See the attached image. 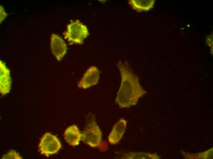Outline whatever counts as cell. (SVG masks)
Wrapping results in <instances>:
<instances>
[{
	"label": "cell",
	"mask_w": 213,
	"mask_h": 159,
	"mask_svg": "<svg viewBox=\"0 0 213 159\" xmlns=\"http://www.w3.org/2000/svg\"><path fill=\"white\" fill-rule=\"evenodd\" d=\"M117 67L121 80L115 102L120 108H129L136 105L139 99L147 92L140 85L138 77L127 63L120 61Z\"/></svg>",
	"instance_id": "obj_1"
},
{
	"label": "cell",
	"mask_w": 213,
	"mask_h": 159,
	"mask_svg": "<svg viewBox=\"0 0 213 159\" xmlns=\"http://www.w3.org/2000/svg\"><path fill=\"white\" fill-rule=\"evenodd\" d=\"M63 34L69 45L82 44L84 39L89 35L87 27L78 20L75 21L70 20V23L67 26L66 31Z\"/></svg>",
	"instance_id": "obj_2"
},
{
	"label": "cell",
	"mask_w": 213,
	"mask_h": 159,
	"mask_svg": "<svg viewBox=\"0 0 213 159\" xmlns=\"http://www.w3.org/2000/svg\"><path fill=\"white\" fill-rule=\"evenodd\" d=\"M102 139L101 131L94 118L89 119L81 134V140L85 143L93 147L98 146Z\"/></svg>",
	"instance_id": "obj_3"
},
{
	"label": "cell",
	"mask_w": 213,
	"mask_h": 159,
	"mask_svg": "<svg viewBox=\"0 0 213 159\" xmlns=\"http://www.w3.org/2000/svg\"><path fill=\"white\" fill-rule=\"evenodd\" d=\"M38 147L40 154L48 157L57 153L62 145L56 136L46 132L41 139Z\"/></svg>",
	"instance_id": "obj_4"
},
{
	"label": "cell",
	"mask_w": 213,
	"mask_h": 159,
	"mask_svg": "<svg viewBox=\"0 0 213 159\" xmlns=\"http://www.w3.org/2000/svg\"><path fill=\"white\" fill-rule=\"evenodd\" d=\"M100 78V72L96 66L89 67L85 72L77 86L79 88L86 89L96 85Z\"/></svg>",
	"instance_id": "obj_5"
},
{
	"label": "cell",
	"mask_w": 213,
	"mask_h": 159,
	"mask_svg": "<svg viewBox=\"0 0 213 159\" xmlns=\"http://www.w3.org/2000/svg\"><path fill=\"white\" fill-rule=\"evenodd\" d=\"M50 48L57 61H61L66 54L67 47L64 41L58 35L52 34L50 37Z\"/></svg>",
	"instance_id": "obj_6"
},
{
	"label": "cell",
	"mask_w": 213,
	"mask_h": 159,
	"mask_svg": "<svg viewBox=\"0 0 213 159\" xmlns=\"http://www.w3.org/2000/svg\"><path fill=\"white\" fill-rule=\"evenodd\" d=\"M0 92L2 95H5L10 91L11 80L9 69L1 61H0Z\"/></svg>",
	"instance_id": "obj_7"
},
{
	"label": "cell",
	"mask_w": 213,
	"mask_h": 159,
	"mask_svg": "<svg viewBox=\"0 0 213 159\" xmlns=\"http://www.w3.org/2000/svg\"><path fill=\"white\" fill-rule=\"evenodd\" d=\"M127 121L123 118L120 119L114 125L108 137L109 142L111 144L118 143L125 132Z\"/></svg>",
	"instance_id": "obj_8"
},
{
	"label": "cell",
	"mask_w": 213,
	"mask_h": 159,
	"mask_svg": "<svg viewBox=\"0 0 213 159\" xmlns=\"http://www.w3.org/2000/svg\"><path fill=\"white\" fill-rule=\"evenodd\" d=\"M64 138L70 145L75 146L78 145L81 139V134L78 128L75 125L69 127L65 131Z\"/></svg>",
	"instance_id": "obj_9"
},
{
	"label": "cell",
	"mask_w": 213,
	"mask_h": 159,
	"mask_svg": "<svg viewBox=\"0 0 213 159\" xmlns=\"http://www.w3.org/2000/svg\"><path fill=\"white\" fill-rule=\"evenodd\" d=\"M155 0H129V4L132 9L140 12L148 11L154 6Z\"/></svg>",
	"instance_id": "obj_10"
},
{
	"label": "cell",
	"mask_w": 213,
	"mask_h": 159,
	"mask_svg": "<svg viewBox=\"0 0 213 159\" xmlns=\"http://www.w3.org/2000/svg\"><path fill=\"white\" fill-rule=\"evenodd\" d=\"M159 157L157 154L144 153L130 152L123 157V159H158Z\"/></svg>",
	"instance_id": "obj_11"
},
{
	"label": "cell",
	"mask_w": 213,
	"mask_h": 159,
	"mask_svg": "<svg viewBox=\"0 0 213 159\" xmlns=\"http://www.w3.org/2000/svg\"><path fill=\"white\" fill-rule=\"evenodd\" d=\"M2 159H22V157L15 150H12L2 157Z\"/></svg>",
	"instance_id": "obj_12"
},
{
	"label": "cell",
	"mask_w": 213,
	"mask_h": 159,
	"mask_svg": "<svg viewBox=\"0 0 213 159\" xmlns=\"http://www.w3.org/2000/svg\"><path fill=\"white\" fill-rule=\"evenodd\" d=\"M206 43L211 48V53H212L213 50V33L212 32L206 38Z\"/></svg>",
	"instance_id": "obj_13"
},
{
	"label": "cell",
	"mask_w": 213,
	"mask_h": 159,
	"mask_svg": "<svg viewBox=\"0 0 213 159\" xmlns=\"http://www.w3.org/2000/svg\"><path fill=\"white\" fill-rule=\"evenodd\" d=\"M0 6V21L1 23L7 16V14L3 7L1 5Z\"/></svg>",
	"instance_id": "obj_14"
}]
</instances>
